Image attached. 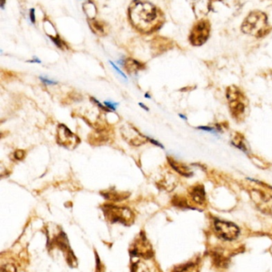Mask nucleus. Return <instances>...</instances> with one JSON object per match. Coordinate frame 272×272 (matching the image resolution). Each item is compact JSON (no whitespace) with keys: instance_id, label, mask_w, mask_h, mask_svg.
Returning a JSON list of instances; mask_svg holds the SVG:
<instances>
[{"instance_id":"8","label":"nucleus","mask_w":272,"mask_h":272,"mask_svg":"<svg viewBox=\"0 0 272 272\" xmlns=\"http://www.w3.org/2000/svg\"><path fill=\"white\" fill-rule=\"evenodd\" d=\"M214 227L217 235L225 240H235L240 234V229L233 223L216 220Z\"/></svg>"},{"instance_id":"31","label":"nucleus","mask_w":272,"mask_h":272,"mask_svg":"<svg viewBox=\"0 0 272 272\" xmlns=\"http://www.w3.org/2000/svg\"><path fill=\"white\" fill-rule=\"evenodd\" d=\"M1 1H2V2H1V7H2V8H3V7H4L5 0H1Z\"/></svg>"},{"instance_id":"4","label":"nucleus","mask_w":272,"mask_h":272,"mask_svg":"<svg viewBox=\"0 0 272 272\" xmlns=\"http://www.w3.org/2000/svg\"><path fill=\"white\" fill-rule=\"evenodd\" d=\"M227 97L229 99V107L231 114L235 119H240L245 113V109H246L244 96L236 87L231 86L228 89Z\"/></svg>"},{"instance_id":"9","label":"nucleus","mask_w":272,"mask_h":272,"mask_svg":"<svg viewBox=\"0 0 272 272\" xmlns=\"http://www.w3.org/2000/svg\"><path fill=\"white\" fill-rule=\"evenodd\" d=\"M130 255L134 258L142 257L145 259H149L153 255L152 247L146 239V235L140 234L139 239L136 240L133 248L130 249Z\"/></svg>"},{"instance_id":"25","label":"nucleus","mask_w":272,"mask_h":272,"mask_svg":"<svg viewBox=\"0 0 272 272\" xmlns=\"http://www.w3.org/2000/svg\"><path fill=\"white\" fill-rule=\"evenodd\" d=\"M40 80H41L42 82L45 85H55V84H58L57 81L55 80H49L47 78H42V77H40Z\"/></svg>"},{"instance_id":"24","label":"nucleus","mask_w":272,"mask_h":272,"mask_svg":"<svg viewBox=\"0 0 272 272\" xmlns=\"http://www.w3.org/2000/svg\"><path fill=\"white\" fill-rule=\"evenodd\" d=\"M109 62L111 64V65L113 66L114 70H115V71L117 72V73H118V74H119L122 78H124L125 80H127L126 75V74H125L124 73H123V72H122V70H121V69L115 65V64H114V63L112 62V61H109Z\"/></svg>"},{"instance_id":"16","label":"nucleus","mask_w":272,"mask_h":272,"mask_svg":"<svg viewBox=\"0 0 272 272\" xmlns=\"http://www.w3.org/2000/svg\"><path fill=\"white\" fill-rule=\"evenodd\" d=\"M190 195L196 203L201 205L205 201V191L203 186L200 185V186H193L190 190Z\"/></svg>"},{"instance_id":"30","label":"nucleus","mask_w":272,"mask_h":272,"mask_svg":"<svg viewBox=\"0 0 272 272\" xmlns=\"http://www.w3.org/2000/svg\"><path fill=\"white\" fill-rule=\"evenodd\" d=\"M30 62L40 63V62H41V61H40V60H39V59L36 58V59H35V60H30Z\"/></svg>"},{"instance_id":"1","label":"nucleus","mask_w":272,"mask_h":272,"mask_svg":"<svg viewBox=\"0 0 272 272\" xmlns=\"http://www.w3.org/2000/svg\"><path fill=\"white\" fill-rule=\"evenodd\" d=\"M131 22L142 32H152L161 24V16L157 9L149 2L135 1L129 7Z\"/></svg>"},{"instance_id":"13","label":"nucleus","mask_w":272,"mask_h":272,"mask_svg":"<svg viewBox=\"0 0 272 272\" xmlns=\"http://www.w3.org/2000/svg\"><path fill=\"white\" fill-rule=\"evenodd\" d=\"M102 196L108 201H121L128 198L130 194L128 192H118L114 190H109L101 193Z\"/></svg>"},{"instance_id":"11","label":"nucleus","mask_w":272,"mask_h":272,"mask_svg":"<svg viewBox=\"0 0 272 272\" xmlns=\"http://www.w3.org/2000/svg\"><path fill=\"white\" fill-rule=\"evenodd\" d=\"M110 137V133L109 130L106 128H98L95 130L94 132H92L91 134L89 135V143L95 146H99V145L104 144L109 140Z\"/></svg>"},{"instance_id":"17","label":"nucleus","mask_w":272,"mask_h":272,"mask_svg":"<svg viewBox=\"0 0 272 272\" xmlns=\"http://www.w3.org/2000/svg\"><path fill=\"white\" fill-rule=\"evenodd\" d=\"M131 272H149L147 266L140 260H136L133 262L131 267Z\"/></svg>"},{"instance_id":"3","label":"nucleus","mask_w":272,"mask_h":272,"mask_svg":"<svg viewBox=\"0 0 272 272\" xmlns=\"http://www.w3.org/2000/svg\"><path fill=\"white\" fill-rule=\"evenodd\" d=\"M105 218L110 223H120L129 226L134 222V214L130 209L107 204L103 206Z\"/></svg>"},{"instance_id":"14","label":"nucleus","mask_w":272,"mask_h":272,"mask_svg":"<svg viewBox=\"0 0 272 272\" xmlns=\"http://www.w3.org/2000/svg\"><path fill=\"white\" fill-rule=\"evenodd\" d=\"M168 161L170 166H172V169L175 170L177 173L183 175V176H185V177H190V176H192V171H191V170H190L188 166L183 164V163L177 162L176 160L172 158H169V157H168Z\"/></svg>"},{"instance_id":"22","label":"nucleus","mask_w":272,"mask_h":272,"mask_svg":"<svg viewBox=\"0 0 272 272\" xmlns=\"http://www.w3.org/2000/svg\"><path fill=\"white\" fill-rule=\"evenodd\" d=\"M26 153L23 150H16L14 153V158L17 161H22L25 158Z\"/></svg>"},{"instance_id":"6","label":"nucleus","mask_w":272,"mask_h":272,"mask_svg":"<svg viewBox=\"0 0 272 272\" xmlns=\"http://www.w3.org/2000/svg\"><path fill=\"white\" fill-rule=\"evenodd\" d=\"M57 143L65 148L73 150L80 143V139L66 126L61 123L57 131Z\"/></svg>"},{"instance_id":"23","label":"nucleus","mask_w":272,"mask_h":272,"mask_svg":"<svg viewBox=\"0 0 272 272\" xmlns=\"http://www.w3.org/2000/svg\"><path fill=\"white\" fill-rule=\"evenodd\" d=\"M90 99H91V101L93 102V103H94L95 105L99 107L101 109H103V110L105 111V112H111V110H110V109H109V108H107V107H105V106L103 105V104H101L100 102L98 101V99H97L96 98L90 97Z\"/></svg>"},{"instance_id":"15","label":"nucleus","mask_w":272,"mask_h":272,"mask_svg":"<svg viewBox=\"0 0 272 272\" xmlns=\"http://www.w3.org/2000/svg\"><path fill=\"white\" fill-rule=\"evenodd\" d=\"M124 66L126 70L129 74H136L140 70L145 69V65L143 63L133 58L126 59L125 61Z\"/></svg>"},{"instance_id":"7","label":"nucleus","mask_w":272,"mask_h":272,"mask_svg":"<svg viewBox=\"0 0 272 272\" xmlns=\"http://www.w3.org/2000/svg\"><path fill=\"white\" fill-rule=\"evenodd\" d=\"M210 34V24L207 20H201L194 26L190 34V42L193 45H203L207 41Z\"/></svg>"},{"instance_id":"5","label":"nucleus","mask_w":272,"mask_h":272,"mask_svg":"<svg viewBox=\"0 0 272 272\" xmlns=\"http://www.w3.org/2000/svg\"><path fill=\"white\" fill-rule=\"evenodd\" d=\"M121 134L127 143L135 147H140L148 141V136L142 135L130 123H126L122 126L121 128Z\"/></svg>"},{"instance_id":"2","label":"nucleus","mask_w":272,"mask_h":272,"mask_svg":"<svg viewBox=\"0 0 272 272\" xmlns=\"http://www.w3.org/2000/svg\"><path fill=\"white\" fill-rule=\"evenodd\" d=\"M242 30L247 35L261 38L268 33V17L262 11H254L249 14L242 24Z\"/></svg>"},{"instance_id":"32","label":"nucleus","mask_w":272,"mask_h":272,"mask_svg":"<svg viewBox=\"0 0 272 272\" xmlns=\"http://www.w3.org/2000/svg\"><path fill=\"white\" fill-rule=\"evenodd\" d=\"M145 97H148V99H150L151 97L150 96H149V94H148V93H146V94H145Z\"/></svg>"},{"instance_id":"18","label":"nucleus","mask_w":272,"mask_h":272,"mask_svg":"<svg viewBox=\"0 0 272 272\" xmlns=\"http://www.w3.org/2000/svg\"><path fill=\"white\" fill-rule=\"evenodd\" d=\"M196 264L189 263L176 267L173 272H196Z\"/></svg>"},{"instance_id":"26","label":"nucleus","mask_w":272,"mask_h":272,"mask_svg":"<svg viewBox=\"0 0 272 272\" xmlns=\"http://www.w3.org/2000/svg\"><path fill=\"white\" fill-rule=\"evenodd\" d=\"M105 106L112 111H116V106H118V104H115L111 101H105Z\"/></svg>"},{"instance_id":"29","label":"nucleus","mask_w":272,"mask_h":272,"mask_svg":"<svg viewBox=\"0 0 272 272\" xmlns=\"http://www.w3.org/2000/svg\"><path fill=\"white\" fill-rule=\"evenodd\" d=\"M139 105H140V107H142V108H144L145 110H146V111L149 110V109H148V107H146V106L145 105V104H143V103H139Z\"/></svg>"},{"instance_id":"21","label":"nucleus","mask_w":272,"mask_h":272,"mask_svg":"<svg viewBox=\"0 0 272 272\" xmlns=\"http://www.w3.org/2000/svg\"><path fill=\"white\" fill-rule=\"evenodd\" d=\"M0 272H17V270L13 264H7L1 267Z\"/></svg>"},{"instance_id":"12","label":"nucleus","mask_w":272,"mask_h":272,"mask_svg":"<svg viewBox=\"0 0 272 272\" xmlns=\"http://www.w3.org/2000/svg\"><path fill=\"white\" fill-rule=\"evenodd\" d=\"M192 5V10L196 18L205 17L209 13L210 9L209 0H188Z\"/></svg>"},{"instance_id":"20","label":"nucleus","mask_w":272,"mask_h":272,"mask_svg":"<svg viewBox=\"0 0 272 272\" xmlns=\"http://www.w3.org/2000/svg\"><path fill=\"white\" fill-rule=\"evenodd\" d=\"M233 144L235 145V147H239L240 149L243 150V151H246V146H245V143H243V138L240 137V136H237V137H235L232 141Z\"/></svg>"},{"instance_id":"19","label":"nucleus","mask_w":272,"mask_h":272,"mask_svg":"<svg viewBox=\"0 0 272 272\" xmlns=\"http://www.w3.org/2000/svg\"><path fill=\"white\" fill-rule=\"evenodd\" d=\"M91 26L92 30L94 33H96L97 35H103V33H104V28H103V24L100 23V22H98V21H94L92 22Z\"/></svg>"},{"instance_id":"10","label":"nucleus","mask_w":272,"mask_h":272,"mask_svg":"<svg viewBox=\"0 0 272 272\" xmlns=\"http://www.w3.org/2000/svg\"><path fill=\"white\" fill-rule=\"evenodd\" d=\"M251 198L257 207L264 214L272 215V196L262 192L260 190H252Z\"/></svg>"},{"instance_id":"27","label":"nucleus","mask_w":272,"mask_h":272,"mask_svg":"<svg viewBox=\"0 0 272 272\" xmlns=\"http://www.w3.org/2000/svg\"><path fill=\"white\" fill-rule=\"evenodd\" d=\"M148 142H151L152 144L156 145V146H157V147H161L162 149H164L163 145L161 144V143H160L159 142H157V140H155V139H153V138H150V137H148Z\"/></svg>"},{"instance_id":"28","label":"nucleus","mask_w":272,"mask_h":272,"mask_svg":"<svg viewBox=\"0 0 272 272\" xmlns=\"http://www.w3.org/2000/svg\"><path fill=\"white\" fill-rule=\"evenodd\" d=\"M31 13H30V17H31V22L33 23L35 22V9H31Z\"/></svg>"}]
</instances>
